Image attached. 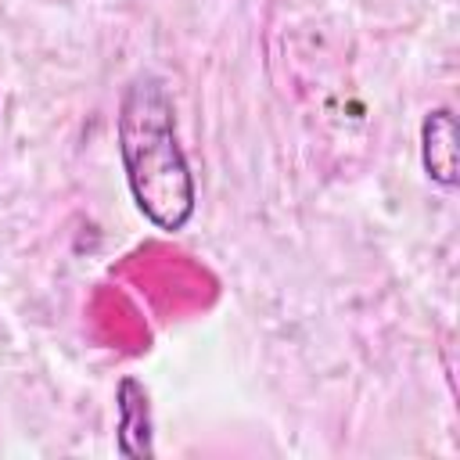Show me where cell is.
<instances>
[{
	"label": "cell",
	"instance_id": "obj_1",
	"mask_svg": "<svg viewBox=\"0 0 460 460\" xmlns=\"http://www.w3.org/2000/svg\"><path fill=\"white\" fill-rule=\"evenodd\" d=\"M126 187L155 230L176 234L198 208L190 162L176 137V108L155 72H137L119 97L115 115Z\"/></svg>",
	"mask_w": 460,
	"mask_h": 460
},
{
	"label": "cell",
	"instance_id": "obj_2",
	"mask_svg": "<svg viewBox=\"0 0 460 460\" xmlns=\"http://www.w3.org/2000/svg\"><path fill=\"white\" fill-rule=\"evenodd\" d=\"M115 410H119V424H115V449L122 456L133 460H147L155 456V424H151V399L147 388L137 377H122L115 388Z\"/></svg>",
	"mask_w": 460,
	"mask_h": 460
},
{
	"label": "cell",
	"instance_id": "obj_3",
	"mask_svg": "<svg viewBox=\"0 0 460 460\" xmlns=\"http://www.w3.org/2000/svg\"><path fill=\"white\" fill-rule=\"evenodd\" d=\"M420 165L428 172V180L442 190L456 187V115L453 108L438 104L424 115L420 122Z\"/></svg>",
	"mask_w": 460,
	"mask_h": 460
}]
</instances>
